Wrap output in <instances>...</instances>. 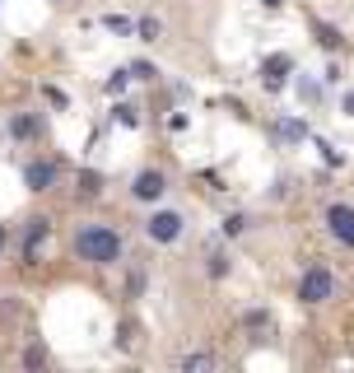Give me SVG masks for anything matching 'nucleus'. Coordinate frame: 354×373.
Returning a JSON list of instances; mask_svg holds the SVG:
<instances>
[{"mask_svg": "<svg viewBox=\"0 0 354 373\" xmlns=\"http://www.w3.org/2000/svg\"><path fill=\"white\" fill-rule=\"evenodd\" d=\"M75 252L84 261H93V266H112V261L122 257V234L108 224H88L75 234Z\"/></svg>", "mask_w": 354, "mask_h": 373, "instance_id": "f257e3e1", "label": "nucleus"}, {"mask_svg": "<svg viewBox=\"0 0 354 373\" xmlns=\"http://www.w3.org/2000/svg\"><path fill=\"white\" fill-rule=\"evenodd\" d=\"M331 294H336V275L326 271V266L303 271V280H299V299H303V304H326Z\"/></svg>", "mask_w": 354, "mask_h": 373, "instance_id": "f03ea898", "label": "nucleus"}, {"mask_svg": "<svg viewBox=\"0 0 354 373\" xmlns=\"http://www.w3.org/2000/svg\"><path fill=\"white\" fill-rule=\"evenodd\" d=\"M144 234L154 238V243H173V238L182 234V215H177V210H159V215H149Z\"/></svg>", "mask_w": 354, "mask_h": 373, "instance_id": "7ed1b4c3", "label": "nucleus"}, {"mask_svg": "<svg viewBox=\"0 0 354 373\" xmlns=\"http://www.w3.org/2000/svg\"><path fill=\"white\" fill-rule=\"evenodd\" d=\"M326 229L341 238L345 248H354V205H331L326 210Z\"/></svg>", "mask_w": 354, "mask_h": 373, "instance_id": "20e7f679", "label": "nucleus"}, {"mask_svg": "<svg viewBox=\"0 0 354 373\" xmlns=\"http://www.w3.org/2000/svg\"><path fill=\"white\" fill-rule=\"evenodd\" d=\"M131 192H135V201H159V196L168 192V178H164L159 168H144L140 178H135V187H131Z\"/></svg>", "mask_w": 354, "mask_h": 373, "instance_id": "39448f33", "label": "nucleus"}, {"mask_svg": "<svg viewBox=\"0 0 354 373\" xmlns=\"http://www.w3.org/2000/svg\"><path fill=\"white\" fill-rule=\"evenodd\" d=\"M289 70H294V61H289V57H266L261 61V84L270 93H280V89H285V75H289Z\"/></svg>", "mask_w": 354, "mask_h": 373, "instance_id": "423d86ee", "label": "nucleus"}, {"mask_svg": "<svg viewBox=\"0 0 354 373\" xmlns=\"http://www.w3.org/2000/svg\"><path fill=\"white\" fill-rule=\"evenodd\" d=\"M23 182H28V192H47L56 182V163L52 159H33V163L23 168Z\"/></svg>", "mask_w": 354, "mask_h": 373, "instance_id": "0eeeda50", "label": "nucleus"}, {"mask_svg": "<svg viewBox=\"0 0 354 373\" xmlns=\"http://www.w3.org/2000/svg\"><path fill=\"white\" fill-rule=\"evenodd\" d=\"M47 234H52L47 219H33V224H28V238H23V261H38V248L47 243Z\"/></svg>", "mask_w": 354, "mask_h": 373, "instance_id": "6e6552de", "label": "nucleus"}, {"mask_svg": "<svg viewBox=\"0 0 354 373\" xmlns=\"http://www.w3.org/2000/svg\"><path fill=\"white\" fill-rule=\"evenodd\" d=\"M243 327L252 331V340H261V336H270V313H261V308H252V313L243 317Z\"/></svg>", "mask_w": 354, "mask_h": 373, "instance_id": "1a4fd4ad", "label": "nucleus"}, {"mask_svg": "<svg viewBox=\"0 0 354 373\" xmlns=\"http://www.w3.org/2000/svg\"><path fill=\"white\" fill-rule=\"evenodd\" d=\"M280 140H308V122H294V117H285V122L275 126Z\"/></svg>", "mask_w": 354, "mask_h": 373, "instance_id": "9d476101", "label": "nucleus"}, {"mask_svg": "<svg viewBox=\"0 0 354 373\" xmlns=\"http://www.w3.org/2000/svg\"><path fill=\"white\" fill-rule=\"evenodd\" d=\"M103 28H108V33H117V38H131L135 33V23L126 19V14H108V19H103Z\"/></svg>", "mask_w": 354, "mask_h": 373, "instance_id": "9b49d317", "label": "nucleus"}, {"mask_svg": "<svg viewBox=\"0 0 354 373\" xmlns=\"http://www.w3.org/2000/svg\"><path fill=\"white\" fill-rule=\"evenodd\" d=\"M131 79H135V75H131V70H112V75H108V84H103V89H108V93H112V98H117V93H122V89H126V84H131Z\"/></svg>", "mask_w": 354, "mask_h": 373, "instance_id": "f8f14e48", "label": "nucleus"}, {"mask_svg": "<svg viewBox=\"0 0 354 373\" xmlns=\"http://www.w3.org/2000/svg\"><path fill=\"white\" fill-rule=\"evenodd\" d=\"M317 42L326 47V52H336V47H341V33H336L331 23H317Z\"/></svg>", "mask_w": 354, "mask_h": 373, "instance_id": "ddd939ff", "label": "nucleus"}, {"mask_svg": "<svg viewBox=\"0 0 354 373\" xmlns=\"http://www.w3.org/2000/svg\"><path fill=\"white\" fill-rule=\"evenodd\" d=\"M182 369H215V355H205V350H200V355H182Z\"/></svg>", "mask_w": 354, "mask_h": 373, "instance_id": "4468645a", "label": "nucleus"}, {"mask_svg": "<svg viewBox=\"0 0 354 373\" xmlns=\"http://www.w3.org/2000/svg\"><path fill=\"white\" fill-rule=\"evenodd\" d=\"M112 117H117L122 126H140V117H135V108H126V103H117V108H112Z\"/></svg>", "mask_w": 354, "mask_h": 373, "instance_id": "2eb2a0df", "label": "nucleus"}, {"mask_svg": "<svg viewBox=\"0 0 354 373\" xmlns=\"http://www.w3.org/2000/svg\"><path fill=\"white\" fill-rule=\"evenodd\" d=\"M23 364H28V369H42V364H47V350H42V345H28V350H23Z\"/></svg>", "mask_w": 354, "mask_h": 373, "instance_id": "dca6fc26", "label": "nucleus"}, {"mask_svg": "<svg viewBox=\"0 0 354 373\" xmlns=\"http://www.w3.org/2000/svg\"><path fill=\"white\" fill-rule=\"evenodd\" d=\"M10 131H14V136H33V131H38V122H33V117H14V122H10Z\"/></svg>", "mask_w": 354, "mask_h": 373, "instance_id": "f3484780", "label": "nucleus"}, {"mask_svg": "<svg viewBox=\"0 0 354 373\" xmlns=\"http://www.w3.org/2000/svg\"><path fill=\"white\" fill-rule=\"evenodd\" d=\"M135 33H140V38H159V19H140V23H135Z\"/></svg>", "mask_w": 354, "mask_h": 373, "instance_id": "a211bd4d", "label": "nucleus"}, {"mask_svg": "<svg viewBox=\"0 0 354 373\" xmlns=\"http://www.w3.org/2000/svg\"><path fill=\"white\" fill-rule=\"evenodd\" d=\"M79 192H84V196H98V178H93V173H84V178H79Z\"/></svg>", "mask_w": 354, "mask_h": 373, "instance_id": "6ab92c4d", "label": "nucleus"}, {"mask_svg": "<svg viewBox=\"0 0 354 373\" xmlns=\"http://www.w3.org/2000/svg\"><path fill=\"white\" fill-rule=\"evenodd\" d=\"M243 229H247L243 215H229V219H224V234H243Z\"/></svg>", "mask_w": 354, "mask_h": 373, "instance_id": "aec40b11", "label": "nucleus"}, {"mask_svg": "<svg viewBox=\"0 0 354 373\" xmlns=\"http://www.w3.org/2000/svg\"><path fill=\"white\" fill-rule=\"evenodd\" d=\"M131 75L135 79H154V66H144V61H140V66H131Z\"/></svg>", "mask_w": 354, "mask_h": 373, "instance_id": "412c9836", "label": "nucleus"}, {"mask_svg": "<svg viewBox=\"0 0 354 373\" xmlns=\"http://www.w3.org/2000/svg\"><path fill=\"white\" fill-rule=\"evenodd\" d=\"M345 113H350V117H354V93H345Z\"/></svg>", "mask_w": 354, "mask_h": 373, "instance_id": "4be33fe9", "label": "nucleus"}, {"mask_svg": "<svg viewBox=\"0 0 354 373\" xmlns=\"http://www.w3.org/2000/svg\"><path fill=\"white\" fill-rule=\"evenodd\" d=\"M261 5H266V10H275V5H285V0H261Z\"/></svg>", "mask_w": 354, "mask_h": 373, "instance_id": "5701e85b", "label": "nucleus"}, {"mask_svg": "<svg viewBox=\"0 0 354 373\" xmlns=\"http://www.w3.org/2000/svg\"><path fill=\"white\" fill-rule=\"evenodd\" d=\"M0 248H5V229H0Z\"/></svg>", "mask_w": 354, "mask_h": 373, "instance_id": "b1692460", "label": "nucleus"}]
</instances>
